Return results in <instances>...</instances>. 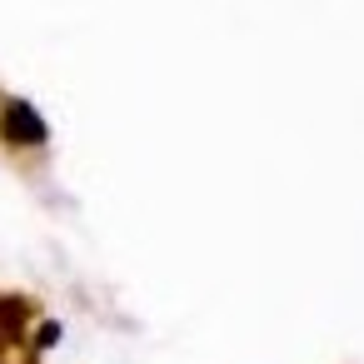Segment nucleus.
<instances>
[{
	"label": "nucleus",
	"mask_w": 364,
	"mask_h": 364,
	"mask_svg": "<svg viewBox=\"0 0 364 364\" xmlns=\"http://www.w3.org/2000/svg\"><path fill=\"white\" fill-rule=\"evenodd\" d=\"M0 140L21 145V150H36V145L50 140V125H46V115L31 100H6L0 105Z\"/></svg>",
	"instance_id": "1"
},
{
	"label": "nucleus",
	"mask_w": 364,
	"mask_h": 364,
	"mask_svg": "<svg viewBox=\"0 0 364 364\" xmlns=\"http://www.w3.org/2000/svg\"><path fill=\"white\" fill-rule=\"evenodd\" d=\"M26 299H0V334H21L26 324Z\"/></svg>",
	"instance_id": "2"
}]
</instances>
